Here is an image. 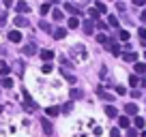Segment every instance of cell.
<instances>
[{
  "mask_svg": "<svg viewBox=\"0 0 146 137\" xmlns=\"http://www.w3.org/2000/svg\"><path fill=\"white\" fill-rule=\"evenodd\" d=\"M131 96H133V99H140L142 92H140V90H133V92H131Z\"/></svg>",
  "mask_w": 146,
  "mask_h": 137,
  "instance_id": "40",
  "label": "cell"
},
{
  "mask_svg": "<svg viewBox=\"0 0 146 137\" xmlns=\"http://www.w3.org/2000/svg\"><path fill=\"white\" fill-rule=\"evenodd\" d=\"M22 96H24V103H22V105H24V109H26V111H36V103L30 99V94H28L26 90L22 92Z\"/></svg>",
  "mask_w": 146,
  "mask_h": 137,
  "instance_id": "1",
  "label": "cell"
},
{
  "mask_svg": "<svg viewBox=\"0 0 146 137\" xmlns=\"http://www.w3.org/2000/svg\"><path fill=\"white\" fill-rule=\"evenodd\" d=\"M133 124H135L137 128H144V118H142V116H135V118H133Z\"/></svg>",
  "mask_w": 146,
  "mask_h": 137,
  "instance_id": "21",
  "label": "cell"
},
{
  "mask_svg": "<svg viewBox=\"0 0 146 137\" xmlns=\"http://www.w3.org/2000/svg\"><path fill=\"white\" fill-rule=\"evenodd\" d=\"M2 86H5V88H11V86H13V79H11V77H5V79H2Z\"/></svg>",
  "mask_w": 146,
  "mask_h": 137,
  "instance_id": "31",
  "label": "cell"
},
{
  "mask_svg": "<svg viewBox=\"0 0 146 137\" xmlns=\"http://www.w3.org/2000/svg\"><path fill=\"white\" fill-rule=\"evenodd\" d=\"M41 126H43V133H45V135H52V133H54V126H52V122L47 118L41 120Z\"/></svg>",
  "mask_w": 146,
  "mask_h": 137,
  "instance_id": "5",
  "label": "cell"
},
{
  "mask_svg": "<svg viewBox=\"0 0 146 137\" xmlns=\"http://www.w3.org/2000/svg\"><path fill=\"white\" fill-rule=\"evenodd\" d=\"M41 58L45 60V62H50V60L54 58V51H52V49H43V51H41Z\"/></svg>",
  "mask_w": 146,
  "mask_h": 137,
  "instance_id": "14",
  "label": "cell"
},
{
  "mask_svg": "<svg viewBox=\"0 0 146 137\" xmlns=\"http://www.w3.org/2000/svg\"><path fill=\"white\" fill-rule=\"evenodd\" d=\"M80 26V19L78 17H69V28H78Z\"/></svg>",
  "mask_w": 146,
  "mask_h": 137,
  "instance_id": "25",
  "label": "cell"
},
{
  "mask_svg": "<svg viewBox=\"0 0 146 137\" xmlns=\"http://www.w3.org/2000/svg\"><path fill=\"white\" fill-rule=\"evenodd\" d=\"M84 92L82 90H75V88H71V99H82Z\"/></svg>",
  "mask_w": 146,
  "mask_h": 137,
  "instance_id": "23",
  "label": "cell"
},
{
  "mask_svg": "<svg viewBox=\"0 0 146 137\" xmlns=\"http://www.w3.org/2000/svg\"><path fill=\"white\" fill-rule=\"evenodd\" d=\"M75 2H78V5H86L88 0H75Z\"/></svg>",
  "mask_w": 146,
  "mask_h": 137,
  "instance_id": "44",
  "label": "cell"
},
{
  "mask_svg": "<svg viewBox=\"0 0 146 137\" xmlns=\"http://www.w3.org/2000/svg\"><path fill=\"white\" fill-rule=\"evenodd\" d=\"M2 5H5L7 9H9V7H13V0H2Z\"/></svg>",
  "mask_w": 146,
  "mask_h": 137,
  "instance_id": "42",
  "label": "cell"
},
{
  "mask_svg": "<svg viewBox=\"0 0 146 137\" xmlns=\"http://www.w3.org/2000/svg\"><path fill=\"white\" fill-rule=\"evenodd\" d=\"M58 114H60V107H56V105L47 107V116H58Z\"/></svg>",
  "mask_w": 146,
  "mask_h": 137,
  "instance_id": "22",
  "label": "cell"
},
{
  "mask_svg": "<svg viewBox=\"0 0 146 137\" xmlns=\"http://www.w3.org/2000/svg\"><path fill=\"white\" fill-rule=\"evenodd\" d=\"M137 34H140L142 43H144V41H146V28H140V30H137Z\"/></svg>",
  "mask_w": 146,
  "mask_h": 137,
  "instance_id": "33",
  "label": "cell"
},
{
  "mask_svg": "<svg viewBox=\"0 0 146 137\" xmlns=\"http://www.w3.org/2000/svg\"><path fill=\"white\" fill-rule=\"evenodd\" d=\"M97 17H99V13H97L95 9H90V19H97Z\"/></svg>",
  "mask_w": 146,
  "mask_h": 137,
  "instance_id": "41",
  "label": "cell"
},
{
  "mask_svg": "<svg viewBox=\"0 0 146 137\" xmlns=\"http://www.w3.org/2000/svg\"><path fill=\"white\" fill-rule=\"evenodd\" d=\"M52 17H54L56 22H62L64 15H62V11H60V9H54V11H52Z\"/></svg>",
  "mask_w": 146,
  "mask_h": 137,
  "instance_id": "17",
  "label": "cell"
},
{
  "mask_svg": "<svg viewBox=\"0 0 146 137\" xmlns=\"http://www.w3.org/2000/svg\"><path fill=\"white\" fill-rule=\"evenodd\" d=\"M108 24H110L112 28H118V19H116L114 15H110V17H108Z\"/></svg>",
  "mask_w": 146,
  "mask_h": 137,
  "instance_id": "24",
  "label": "cell"
},
{
  "mask_svg": "<svg viewBox=\"0 0 146 137\" xmlns=\"http://www.w3.org/2000/svg\"><path fill=\"white\" fill-rule=\"evenodd\" d=\"M118 126L120 128H129V118H127V116H120V118H118Z\"/></svg>",
  "mask_w": 146,
  "mask_h": 137,
  "instance_id": "18",
  "label": "cell"
},
{
  "mask_svg": "<svg viewBox=\"0 0 146 137\" xmlns=\"http://www.w3.org/2000/svg\"><path fill=\"white\" fill-rule=\"evenodd\" d=\"M41 13H50V5H41Z\"/></svg>",
  "mask_w": 146,
  "mask_h": 137,
  "instance_id": "39",
  "label": "cell"
},
{
  "mask_svg": "<svg viewBox=\"0 0 146 137\" xmlns=\"http://www.w3.org/2000/svg\"><path fill=\"white\" fill-rule=\"evenodd\" d=\"M125 114L135 116V114H137V105H135V103H129V105H125Z\"/></svg>",
  "mask_w": 146,
  "mask_h": 137,
  "instance_id": "9",
  "label": "cell"
},
{
  "mask_svg": "<svg viewBox=\"0 0 146 137\" xmlns=\"http://www.w3.org/2000/svg\"><path fill=\"white\" fill-rule=\"evenodd\" d=\"M7 24V13H0V26H5Z\"/></svg>",
  "mask_w": 146,
  "mask_h": 137,
  "instance_id": "36",
  "label": "cell"
},
{
  "mask_svg": "<svg viewBox=\"0 0 146 137\" xmlns=\"http://www.w3.org/2000/svg\"><path fill=\"white\" fill-rule=\"evenodd\" d=\"M9 71H11V68H9V67H7V64H5V67H2V68H0V73L5 75V77H7V75H9Z\"/></svg>",
  "mask_w": 146,
  "mask_h": 137,
  "instance_id": "35",
  "label": "cell"
},
{
  "mask_svg": "<svg viewBox=\"0 0 146 137\" xmlns=\"http://www.w3.org/2000/svg\"><path fill=\"white\" fill-rule=\"evenodd\" d=\"M125 60H127V62H135L137 54H135V51H129V54H125Z\"/></svg>",
  "mask_w": 146,
  "mask_h": 137,
  "instance_id": "20",
  "label": "cell"
},
{
  "mask_svg": "<svg viewBox=\"0 0 146 137\" xmlns=\"http://www.w3.org/2000/svg\"><path fill=\"white\" fill-rule=\"evenodd\" d=\"M39 28H41V30H45V32H52V26L47 22H39Z\"/></svg>",
  "mask_w": 146,
  "mask_h": 137,
  "instance_id": "27",
  "label": "cell"
},
{
  "mask_svg": "<svg viewBox=\"0 0 146 137\" xmlns=\"http://www.w3.org/2000/svg\"><path fill=\"white\" fill-rule=\"evenodd\" d=\"M127 137H137V131L135 128H127Z\"/></svg>",
  "mask_w": 146,
  "mask_h": 137,
  "instance_id": "34",
  "label": "cell"
},
{
  "mask_svg": "<svg viewBox=\"0 0 146 137\" xmlns=\"http://www.w3.org/2000/svg\"><path fill=\"white\" fill-rule=\"evenodd\" d=\"M13 22H15V26H17V28H26V26H28V19L22 17V15H19V17H15Z\"/></svg>",
  "mask_w": 146,
  "mask_h": 137,
  "instance_id": "11",
  "label": "cell"
},
{
  "mask_svg": "<svg viewBox=\"0 0 146 137\" xmlns=\"http://www.w3.org/2000/svg\"><path fill=\"white\" fill-rule=\"evenodd\" d=\"M9 41L11 43H19V41H22V32H19V30H11L9 32Z\"/></svg>",
  "mask_w": 146,
  "mask_h": 137,
  "instance_id": "6",
  "label": "cell"
},
{
  "mask_svg": "<svg viewBox=\"0 0 146 137\" xmlns=\"http://www.w3.org/2000/svg\"><path fill=\"white\" fill-rule=\"evenodd\" d=\"M110 137H120V133H118V128H112V131H110Z\"/></svg>",
  "mask_w": 146,
  "mask_h": 137,
  "instance_id": "37",
  "label": "cell"
},
{
  "mask_svg": "<svg viewBox=\"0 0 146 137\" xmlns=\"http://www.w3.org/2000/svg\"><path fill=\"white\" fill-rule=\"evenodd\" d=\"M125 92H127V90H125L123 86H116V94H125Z\"/></svg>",
  "mask_w": 146,
  "mask_h": 137,
  "instance_id": "38",
  "label": "cell"
},
{
  "mask_svg": "<svg viewBox=\"0 0 146 137\" xmlns=\"http://www.w3.org/2000/svg\"><path fill=\"white\" fill-rule=\"evenodd\" d=\"M105 47H108V51H112L114 56H120V45L116 41H108V43H103Z\"/></svg>",
  "mask_w": 146,
  "mask_h": 137,
  "instance_id": "2",
  "label": "cell"
},
{
  "mask_svg": "<svg viewBox=\"0 0 146 137\" xmlns=\"http://www.w3.org/2000/svg\"><path fill=\"white\" fill-rule=\"evenodd\" d=\"M129 84H131V86H137V84H140V77H137V75H131V77H129Z\"/></svg>",
  "mask_w": 146,
  "mask_h": 137,
  "instance_id": "30",
  "label": "cell"
},
{
  "mask_svg": "<svg viewBox=\"0 0 146 137\" xmlns=\"http://www.w3.org/2000/svg\"><path fill=\"white\" fill-rule=\"evenodd\" d=\"M71 56H73V58H75V56H78V58H86V54H84V45H73L71 47Z\"/></svg>",
  "mask_w": 146,
  "mask_h": 137,
  "instance_id": "4",
  "label": "cell"
},
{
  "mask_svg": "<svg viewBox=\"0 0 146 137\" xmlns=\"http://www.w3.org/2000/svg\"><path fill=\"white\" fill-rule=\"evenodd\" d=\"M36 51H39V49H36V43L35 41H30V43L24 45V54H26V56H35Z\"/></svg>",
  "mask_w": 146,
  "mask_h": 137,
  "instance_id": "3",
  "label": "cell"
},
{
  "mask_svg": "<svg viewBox=\"0 0 146 137\" xmlns=\"http://www.w3.org/2000/svg\"><path fill=\"white\" fill-rule=\"evenodd\" d=\"M118 39H120V41H129V32L127 30H120L118 32Z\"/></svg>",
  "mask_w": 146,
  "mask_h": 137,
  "instance_id": "28",
  "label": "cell"
},
{
  "mask_svg": "<svg viewBox=\"0 0 146 137\" xmlns=\"http://www.w3.org/2000/svg\"><path fill=\"white\" fill-rule=\"evenodd\" d=\"M97 41L99 43H108L110 39H108V34H97Z\"/></svg>",
  "mask_w": 146,
  "mask_h": 137,
  "instance_id": "32",
  "label": "cell"
},
{
  "mask_svg": "<svg viewBox=\"0 0 146 137\" xmlns=\"http://www.w3.org/2000/svg\"><path fill=\"white\" fill-rule=\"evenodd\" d=\"M41 71H43V73H52V71H54V67H52L50 62H45V64H43V68H41Z\"/></svg>",
  "mask_w": 146,
  "mask_h": 137,
  "instance_id": "29",
  "label": "cell"
},
{
  "mask_svg": "<svg viewBox=\"0 0 146 137\" xmlns=\"http://www.w3.org/2000/svg\"><path fill=\"white\" fill-rule=\"evenodd\" d=\"M92 30H95V22H92V19H86V22H84V32H86V34H92Z\"/></svg>",
  "mask_w": 146,
  "mask_h": 137,
  "instance_id": "7",
  "label": "cell"
},
{
  "mask_svg": "<svg viewBox=\"0 0 146 137\" xmlns=\"http://www.w3.org/2000/svg\"><path fill=\"white\" fill-rule=\"evenodd\" d=\"M133 5H137V7H144V0H133Z\"/></svg>",
  "mask_w": 146,
  "mask_h": 137,
  "instance_id": "43",
  "label": "cell"
},
{
  "mask_svg": "<svg viewBox=\"0 0 146 137\" xmlns=\"http://www.w3.org/2000/svg\"><path fill=\"white\" fill-rule=\"evenodd\" d=\"M105 114H108L110 118H116V114H118V111H116L114 105H105Z\"/></svg>",
  "mask_w": 146,
  "mask_h": 137,
  "instance_id": "15",
  "label": "cell"
},
{
  "mask_svg": "<svg viewBox=\"0 0 146 137\" xmlns=\"http://www.w3.org/2000/svg\"><path fill=\"white\" fill-rule=\"evenodd\" d=\"M64 9H67L69 13H73V15H80V13H82V11H80V7L71 5V2H67V7H64Z\"/></svg>",
  "mask_w": 146,
  "mask_h": 137,
  "instance_id": "13",
  "label": "cell"
},
{
  "mask_svg": "<svg viewBox=\"0 0 146 137\" xmlns=\"http://www.w3.org/2000/svg\"><path fill=\"white\" fill-rule=\"evenodd\" d=\"M97 94H99L101 99H105V101H110V103H112V94H110V92H105V90H103L101 86L97 88Z\"/></svg>",
  "mask_w": 146,
  "mask_h": 137,
  "instance_id": "10",
  "label": "cell"
},
{
  "mask_svg": "<svg viewBox=\"0 0 146 137\" xmlns=\"http://www.w3.org/2000/svg\"><path fill=\"white\" fill-rule=\"evenodd\" d=\"M67 37V30H64V28H56L54 30V39H64Z\"/></svg>",
  "mask_w": 146,
  "mask_h": 137,
  "instance_id": "16",
  "label": "cell"
},
{
  "mask_svg": "<svg viewBox=\"0 0 146 137\" xmlns=\"http://www.w3.org/2000/svg\"><path fill=\"white\" fill-rule=\"evenodd\" d=\"M95 11H97V13H105L108 9H105V5H103V2H97V5H95Z\"/></svg>",
  "mask_w": 146,
  "mask_h": 137,
  "instance_id": "26",
  "label": "cell"
},
{
  "mask_svg": "<svg viewBox=\"0 0 146 137\" xmlns=\"http://www.w3.org/2000/svg\"><path fill=\"white\" fill-rule=\"evenodd\" d=\"M135 73H137V75H146V64L137 62V64H135Z\"/></svg>",
  "mask_w": 146,
  "mask_h": 137,
  "instance_id": "19",
  "label": "cell"
},
{
  "mask_svg": "<svg viewBox=\"0 0 146 137\" xmlns=\"http://www.w3.org/2000/svg\"><path fill=\"white\" fill-rule=\"evenodd\" d=\"M15 9L24 15V13H28V11H30V7H28V2H24V0H22V2H17V5H15Z\"/></svg>",
  "mask_w": 146,
  "mask_h": 137,
  "instance_id": "8",
  "label": "cell"
},
{
  "mask_svg": "<svg viewBox=\"0 0 146 137\" xmlns=\"http://www.w3.org/2000/svg\"><path fill=\"white\" fill-rule=\"evenodd\" d=\"M60 73H62V75H64V77H67L71 84H75V75H73L71 71H69V68H60Z\"/></svg>",
  "mask_w": 146,
  "mask_h": 137,
  "instance_id": "12",
  "label": "cell"
}]
</instances>
